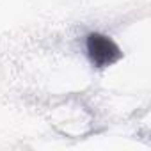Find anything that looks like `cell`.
I'll return each mask as SVG.
<instances>
[{
    "mask_svg": "<svg viewBox=\"0 0 151 151\" xmlns=\"http://www.w3.org/2000/svg\"><path fill=\"white\" fill-rule=\"evenodd\" d=\"M87 55L94 68H107L117 62L123 57L121 48L109 37L100 32H91L87 36Z\"/></svg>",
    "mask_w": 151,
    "mask_h": 151,
    "instance_id": "6da1fadb",
    "label": "cell"
}]
</instances>
